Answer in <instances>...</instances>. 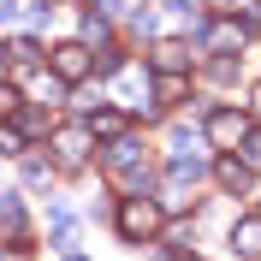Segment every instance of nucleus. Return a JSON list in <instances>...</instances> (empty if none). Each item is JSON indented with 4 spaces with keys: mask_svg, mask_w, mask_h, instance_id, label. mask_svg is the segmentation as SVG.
Returning a JSON list of instances; mask_svg holds the SVG:
<instances>
[{
    "mask_svg": "<svg viewBox=\"0 0 261 261\" xmlns=\"http://www.w3.org/2000/svg\"><path fill=\"white\" fill-rule=\"evenodd\" d=\"M161 220H166V208L148 202V196H125V202H119V238H125V244H148V238L161 231Z\"/></svg>",
    "mask_w": 261,
    "mask_h": 261,
    "instance_id": "obj_1",
    "label": "nucleus"
},
{
    "mask_svg": "<svg viewBox=\"0 0 261 261\" xmlns=\"http://www.w3.org/2000/svg\"><path fill=\"white\" fill-rule=\"evenodd\" d=\"M89 71H95L89 42H60V48H54V77H60V83H83Z\"/></svg>",
    "mask_w": 261,
    "mask_h": 261,
    "instance_id": "obj_2",
    "label": "nucleus"
},
{
    "mask_svg": "<svg viewBox=\"0 0 261 261\" xmlns=\"http://www.w3.org/2000/svg\"><path fill=\"white\" fill-rule=\"evenodd\" d=\"M244 137H249V113H238V107H220V113H208V143L238 148Z\"/></svg>",
    "mask_w": 261,
    "mask_h": 261,
    "instance_id": "obj_3",
    "label": "nucleus"
},
{
    "mask_svg": "<svg viewBox=\"0 0 261 261\" xmlns=\"http://www.w3.org/2000/svg\"><path fill=\"white\" fill-rule=\"evenodd\" d=\"M54 148H60V166L71 172V166H83V148H89V125H65L60 137H54Z\"/></svg>",
    "mask_w": 261,
    "mask_h": 261,
    "instance_id": "obj_4",
    "label": "nucleus"
},
{
    "mask_svg": "<svg viewBox=\"0 0 261 261\" xmlns=\"http://www.w3.org/2000/svg\"><path fill=\"white\" fill-rule=\"evenodd\" d=\"M214 178H220V190H231V196H244V190H255V172H249L238 154H226V161L214 166Z\"/></svg>",
    "mask_w": 261,
    "mask_h": 261,
    "instance_id": "obj_5",
    "label": "nucleus"
},
{
    "mask_svg": "<svg viewBox=\"0 0 261 261\" xmlns=\"http://www.w3.org/2000/svg\"><path fill=\"white\" fill-rule=\"evenodd\" d=\"M231 255H238V261H255V255H261V214L231 226Z\"/></svg>",
    "mask_w": 261,
    "mask_h": 261,
    "instance_id": "obj_6",
    "label": "nucleus"
},
{
    "mask_svg": "<svg viewBox=\"0 0 261 261\" xmlns=\"http://www.w3.org/2000/svg\"><path fill=\"white\" fill-rule=\"evenodd\" d=\"M202 48H214V54H231V48H244V24H231V18L208 24V30H202Z\"/></svg>",
    "mask_w": 261,
    "mask_h": 261,
    "instance_id": "obj_7",
    "label": "nucleus"
},
{
    "mask_svg": "<svg viewBox=\"0 0 261 261\" xmlns=\"http://www.w3.org/2000/svg\"><path fill=\"white\" fill-rule=\"evenodd\" d=\"M89 137H125V113H113V107H101V113H89Z\"/></svg>",
    "mask_w": 261,
    "mask_h": 261,
    "instance_id": "obj_8",
    "label": "nucleus"
},
{
    "mask_svg": "<svg viewBox=\"0 0 261 261\" xmlns=\"http://www.w3.org/2000/svg\"><path fill=\"white\" fill-rule=\"evenodd\" d=\"M190 60H196V54L184 48V42H161V48H154V65H161V71H184Z\"/></svg>",
    "mask_w": 261,
    "mask_h": 261,
    "instance_id": "obj_9",
    "label": "nucleus"
},
{
    "mask_svg": "<svg viewBox=\"0 0 261 261\" xmlns=\"http://www.w3.org/2000/svg\"><path fill=\"white\" fill-rule=\"evenodd\" d=\"M184 89H190V83H184V71H161V77H154V95H161V101H178Z\"/></svg>",
    "mask_w": 261,
    "mask_h": 261,
    "instance_id": "obj_10",
    "label": "nucleus"
},
{
    "mask_svg": "<svg viewBox=\"0 0 261 261\" xmlns=\"http://www.w3.org/2000/svg\"><path fill=\"white\" fill-rule=\"evenodd\" d=\"M83 42L107 48V18H101V12H89V18H83Z\"/></svg>",
    "mask_w": 261,
    "mask_h": 261,
    "instance_id": "obj_11",
    "label": "nucleus"
},
{
    "mask_svg": "<svg viewBox=\"0 0 261 261\" xmlns=\"http://www.w3.org/2000/svg\"><path fill=\"white\" fill-rule=\"evenodd\" d=\"M0 154H24V125H0Z\"/></svg>",
    "mask_w": 261,
    "mask_h": 261,
    "instance_id": "obj_12",
    "label": "nucleus"
},
{
    "mask_svg": "<svg viewBox=\"0 0 261 261\" xmlns=\"http://www.w3.org/2000/svg\"><path fill=\"white\" fill-rule=\"evenodd\" d=\"M244 154H249V166H261V130L249 125V137H244Z\"/></svg>",
    "mask_w": 261,
    "mask_h": 261,
    "instance_id": "obj_13",
    "label": "nucleus"
},
{
    "mask_svg": "<svg viewBox=\"0 0 261 261\" xmlns=\"http://www.w3.org/2000/svg\"><path fill=\"white\" fill-rule=\"evenodd\" d=\"M12 107H18V95L6 89V83H0V113H12Z\"/></svg>",
    "mask_w": 261,
    "mask_h": 261,
    "instance_id": "obj_14",
    "label": "nucleus"
},
{
    "mask_svg": "<svg viewBox=\"0 0 261 261\" xmlns=\"http://www.w3.org/2000/svg\"><path fill=\"white\" fill-rule=\"evenodd\" d=\"M95 12H101V18H113V12H119V0H95Z\"/></svg>",
    "mask_w": 261,
    "mask_h": 261,
    "instance_id": "obj_15",
    "label": "nucleus"
},
{
    "mask_svg": "<svg viewBox=\"0 0 261 261\" xmlns=\"http://www.w3.org/2000/svg\"><path fill=\"white\" fill-rule=\"evenodd\" d=\"M12 12H18V6H12V0H0V18H12Z\"/></svg>",
    "mask_w": 261,
    "mask_h": 261,
    "instance_id": "obj_16",
    "label": "nucleus"
},
{
    "mask_svg": "<svg viewBox=\"0 0 261 261\" xmlns=\"http://www.w3.org/2000/svg\"><path fill=\"white\" fill-rule=\"evenodd\" d=\"M255 107H261V83H255Z\"/></svg>",
    "mask_w": 261,
    "mask_h": 261,
    "instance_id": "obj_17",
    "label": "nucleus"
},
{
    "mask_svg": "<svg viewBox=\"0 0 261 261\" xmlns=\"http://www.w3.org/2000/svg\"><path fill=\"white\" fill-rule=\"evenodd\" d=\"M0 65H6V48H0Z\"/></svg>",
    "mask_w": 261,
    "mask_h": 261,
    "instance_id": "obj_18",
    "label": "nucleus"
},
{
    "mask_svg": "<svg viewBox=\"0 0 261 261\" xmlns=\"http://www.w3.org/2000/svg\"><path fill=\"white\" fill-rule=\"evenodd\" d=\"M65 261H83V255H65Z\"/></svg>",
    "mask_w": 261,
    "mask_h": 261,
    "instance_id": "obj_19",
    "label": "nucleus"
},
{
    "mask_svg": "<svg viewBox=\"0 0 261 261\" xmlns=\"http://www.w3.org/2000/svg\"><path fill=\"white\" fill-rule=\"evenodd\" d=\"M220 6H231V0H220Z\"/></svg>",
    "mask_w": 261,
    "mask_h": 261,
    "instance_id": "obj_20",
    "label": "nucleus"
}]
</instances>
